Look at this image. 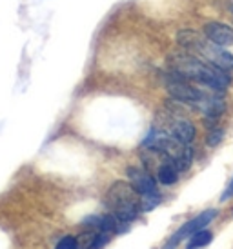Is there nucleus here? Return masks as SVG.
I'll list each match as a JSON object with an SVG mask.
<instances>
[{
  "label": "nucleus",
  "instance_id": "obj_2",
  "mask_svg": "<svg viewBox=\"0 0 233 249\" xmlns=\"http://www.w3.org/2000/svg\"><path fill=\"white\" fill-rule=\"evenodd\" d=\"M178 40V46L180 48H184L186 51H190V53H199L202 55L206 62L213 64L215 68H219L222 71H230L233 70V55L230 51L222 48V46H217V44H213L208 36H202L200 33L197 31H190V29H186V31H180L177 36Z\"/></svg>",
  "mask_w": 233,
  "mask_h": 249
},
{
  "label": "nucleus",
  "instance_id": "obj_15",
  "mask_svg": "<svg viewBox=\"0 0 233 249\" xmlns=\"http://www.w3.org/2000/svg\"><path fill=\"white\" fill-rule=\"evenodd\" d=\"M233 196V178H232V182L228 184V187H226V191L222 193V196H220V200L222 202H226V200H230Z\"/></svg>",
  "mask_w": 233,
  "mask_h": 249
},
{
  "label": "nucleus",
  "instance_id": "obj_14",
  "mask_svg": "<svg viewBox=\"0 0 233 249\" xmlns=\"http://www.w3.org/2000/svg\"><path fill=\"white\" fill-rule=\"evenodd\" d=\"M220 139H222V131H219V129H215V131L210 135V139H208V144L210 145H215V144H219Z\"/></svg>",
  "mask_w": 233,
  "mask_h": 249
},
{
  "label": "nucleus",
  "instance_id": "obj_10",
  "mask_svg": "<svg viewBox=\"0 0 233 249\" xmlns=\"http://www.w3.org/2000/svg\"><path fill=\"white\" fill-rule=\"evenodd\" d=\"M212 233L210 231H204V229H200L197 233H193L192 238H190V244H188V249H195V248H204L208 244L212 242Z\"/></svg>",
  "mask_w": 233,
  "mask_h": 249
},
{
  "label": "nucleus",
  "instance_id": "obj_4",
  "mask_svg": "<svg viewBox=\"0 0 233 249\" xmlns=\"http://www.w3.org/2000/svg\"><path fill=\"white\" fill-rule=\"evenodd\" d=\"M166 89L172 95L175 100H180V102H186V104L195 106L197 109H202L204 102L208 100L210 95H206L204 91L193 88L192 84L188 82L182 76H168L166 78Z\"/></svg>",
  "mask_w": 233,
  "mask_h": 249
},
{
  "label": "nucleus",
  "instance_id": "obj_1",
  "mask_svg": "<svg viewBox=\"0 0 233 249\" xmlns=\"http://www.w3.org/2000/svg\"><path fill=\"white\" fill-rule=\"evenodd\" d=\"M170 64H172L175 75L182 76L186 80L204 84L210 89L222 91L230 86V76L226 75V71L215 68L213 64L206 62V60H200L195 55H190V51L175 53L170 58Z\"/></svg>",
  "mask_w": 233,
  "mask_h": 249
},
{
  "label": "nucleus",
  "instance_id": "obj_8",
  "mask_svg": "<svg viewBox=\"0 0 233 249\" xmlns=\"http://www.w3.org/2000/svg\"><path fill=\"white\" fill-rule=\"evenodd\" d=\"M168 133H172L173 137H177L178 140H182L186 144H190L195 139V127L190 120L186 118H172V122L168 127H164Z\"/></svg>",
  "mask_w": 233,
  "mask_h": 249
},
{
  "label": "nucleus",
  "instance_id": "obj_11",
  "mask_svg": "<svg viewBox=\"0 0 233 249\" xmlns=\"http://www.w3.org/2000/svg\"><path fill=\"white\" fill-rule=\"evenodd\" d=\"M160 204V195L158 193H150V195H140V211H151L153 208H157Z\"/></svg>",
  "mask_w": 233,
  "mask_h": 249
},
{
  "label": "nucleus",
  "instance_id": "obj_9",
  "mask_svg": "<svg viewBox=\"0 0 233 249\" xmlns=\"http://www.w3.org/2000/svg\"><path fill=\"white\" fill-rule=\"evenodd\" d=\"M178 178V171L177 167L170 164V162H164L162 166H158V182L164 184V186H172L175 184Z\"/></svg>",
  "mask_w": 233,
  "mask_h": 249
},
{
  "label": "nucleus",
  "instance_id": "obj_3",
  "mask_svg": "<svg viewBox=\"0 0 233 249\" xmlns=\"http://www.w3.org/2000/svg\"><path fill=\"white\" fill-rule=\"evenodd\" d=\"M106 206L111 214L124 224L135 220L140 211V193L128 182H115L106 195Z\"/></svg>",
  "mask_w": 233,
  "mask_h": 249
},
{
  "label": "nucleus",
  "instance_id": "obj_12",
  "mask_svg": "<svg viewBox=\"0 0 233 249\" xmlns=\"http://www.w3.org/2000/svg\"><path fill=\"white\" fill-rule=\"evenodd\" d=\"M108 242H110V235L108 233H97L89 249H102Z\"/></svg>",
  "mask_w": 233,
  "mask_h": 249
},
{
  "label": "nucleus",
  "instance_id": "obj_5",
  "mask_svg": "<svg viewBox=\"0 0 233 249\" xmlns=\"http://www.w3.org/2000/svg\"><path fill=\"white\" fill-rule=\"evenodd\" d=\"M215 216H217V211H215V209H206V211H202V213L197 214L195 218H192L190 222H186L184 226H180L177 233L168 240V244H166L162 249H175L180 240H184V238H188V236H192L193 233H197V231H200V229H204V226H208Z\"/></svg>",
  "mask_w": 233,
  "mask_h": 249
},
{
  "label": "nucleus",
  "instance_id": "obj_6",
  "mask_svg": "<svg viewBox=\"0 0 233 249\" xmlns=\"http://www.w3.org/2000/svg\"><path fill=\"white\" fill-rule=\"evenodd\" d=\"M128 177H130V184L140 195L157 193V182L142 167H128Z\"/></svg>",
  "mask_w": 233,
  "mask_h": 249
},
{
  "label": "nucleus",
  "instance_id": "obj_13",
  "mask_svg": "<svg viewBox=\"0 0 233 249\" xmlns=\"http://www.w3.org/2000/svg\"><path fill=\"white\" fill-rule=\"evenodd\" d=\"M55 249H78V240L73 236H64L60 242L57 244Z\"/></svg>",
  "mask_w": 233,
  "mask_h": 249
},
{
  "label": "nucleus",
  "instance_id": "obj_7",
  "mask_svg": "<svg viewBox=\"0 0 233 249\" xmlns=\"http://www.w3.org/2000/svg\"><path fill=\"white\" fill-rule=\"evenodd\" d=\"M204 35L217 46H232L233 44V29L222 22H208L204 26Z\"/></svg>",
  "mask_w": 233,
  "mask_h": 249
}]
</instances>
